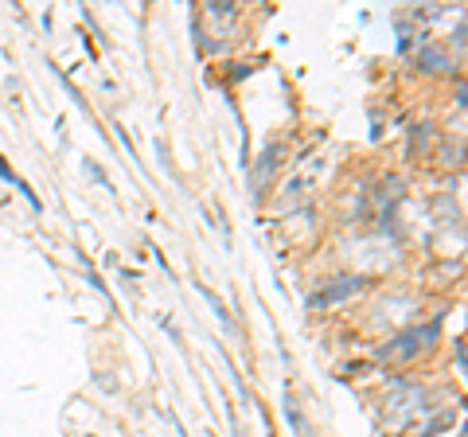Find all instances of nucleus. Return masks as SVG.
<instances>
[{
    "instance_id": "1",
    "label": "nucleus",
    "mask_w": 468,
    "mask_h": 437,
    "mask_svg": "<svg viewBox=\"0 0 468 437\" xmlns=\"http://www.w3.org/2000/svg\"><path fill=\"white\" fill-rule=\"evenodd\" d=\"M437 336H441V320H430L426 328H410L406 336H399V340H390L383 352V359H414V356H421L430 344H437Z\"/></svg>"
},
{
    "instance_id": "2",
    "label": "nucleus",
    "mask_w": 468,
    "mask_h": 437,
    "mask_svg": "<svg viewBox=\"0 0 468 437\" xmlns=\"http://www.w3.org/2000/svg\"><path fill=\"white\" fill-rule=\"evenodd\" d=\"M390 410L399 421L414 418V414H426V390H421L418 383H406V378L390 383Z\"/></svg>"
},
{
    "instance_id": "3",
    "label": "nucleus",
    "mask_w": 468,
    "mask_h": 437,
    "mask_svg": "<svg viewBox=\"0 0 468 437\" xmlns=\"http://www.w3.org/2000/svg\"><path fill=\"white\" fill-rule=\"evenodd\" d=\"M363 278H340V282H332V285H324L320 293H313L309 297V304L313 309H324V304H335V301H344V297H356V293H363Z\"/></svg>"
},
{
    "instance_id": "4",
    "label": "nucleus",
    "mask_w": 468,
    "mask_h": 437,
    "mask_svg": "<svg viewBox=\"0 0 468 437\" xmlns=\"http://www.w3.org/2000/svg\"><path fill=\"white\" fill-rule=\"evenodd\" d=\"M199 293H203V301H207V304H211V309H215V316H218V325H223V328L230 332V328H234V320H230V313H227V304H223V301H218V297L211 293V289H207V285H199Z\"/></svg>"
},
{
    "instance_id": "5",
    "label": "nucleus",
    "mask_w": 468,
    "mask_h": 437,
    "mask_svg": "<svg viewBox=\"0 0 468 437\" xmlns=\"http://www.w3.org/2000/svg\"><path fill=\"white\" fill-rule=\"evenodd\" d=\"M418 59H421V63H426L430 70H445V67H449V59H445V55H441V51H421V55H418Z\"/></svg>"
},
{
    "instance_id": "6",
    "label": "nucleus",
    "mask_w": 468,
    "mask_h": 437,
    "mask_svg": "<svg viewBox=\"0 0 468 437\" xmlns=\"http://www.w3.org/2000/svg\"><path fill=\"white\" fill-rule=\"evenodd\" d=\"M207 12H215V16H230V5H223V0H215V5H207Z\"/></svg>"
},
{
    "instance_id": "7",
    "label": "nucleus",
    "mask_w": 468,
    "mask_h": 437,
    "mask_svg": "<svg viewBox=\"0 0 468 437\" xmlns=\"http://www.w3.org/2000/svg\"><path fill=\"white\" fill-rule=\"evenodd\" d=\"M0 180H16V176H12V172H8V165H5V160H0Z\"/></svg>"
},
{
    "instance_id": "8",
    "label": "nucleus",
    "mask_w": 468,
    "mask_h": 437,
    "mask_svg": "<svg viewBox=\"0 0 468 437\" xmlns=\"http://www.w3.org/2000/svg\"><path fill=\"white\" fill-rule=\"evenodd\" d=\"M234 437H246V433H242V430H234Z\"/></svg>"
}]
</instances>
